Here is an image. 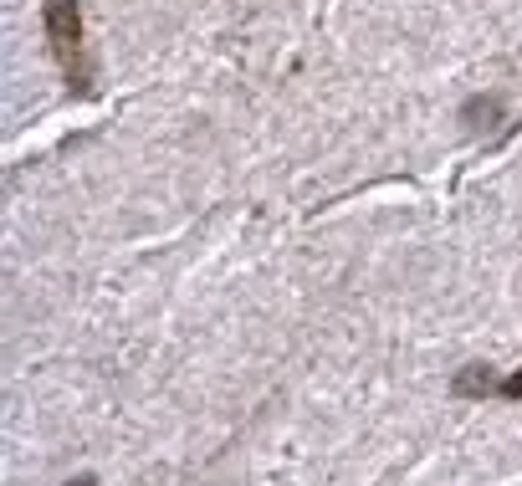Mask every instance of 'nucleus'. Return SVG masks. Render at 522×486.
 Returning a JSON list of instances; mask_svg holds the SVG:
<instances>
[{
  "label": "nucleus",
  "mask_w": 522,
  "mask_h": 486,
  "mask_svg": "<svg viewBox=\"0 0 522 486\" xmlns=\"http://www.w3.org/2000/svg\"><path fill=\"white\" fill-rule=\"evenodd\" d=\"M62 486H98V476H72V481H62Z\"/></svg>",
  "instance_id": "obj_5"
},
{
  "label": "nucleus",
  "mask_w": 522,
  "mask_h": 486,
  "mask_svg": "<svg viewBox=\"0 0 522 486\" xmlns=\"http://www.w3.org/2000/svg\"><path fill=\"white\" fill-rule=\"evenodd\" d=\"M41 16H47V41L67 72V82L77 93H87V57H82V16L77 0H41Z\"/></svg>",
  "instance_id": "obj_1"
},
{
  "label": "nucleus",
  "mask_w": 522,
  "mask_h": 486,
  "mask_svg": "<svg viewBox=\"0 0 522 486\" xmlns=\"http://www.w3.org/2000/svg\"><path fill=\"white\" fill-rule=\"evenodd\" d=\"M456 394H476V400H487V394H497L502 389V379L492 374V369H482V364H471V369H461L456 374V384H451Z\"/></svg>",
  "instance_id": "obj_2"
},
{
  "label": "nucleus",
  "mask_w": 522,
  "mask_h": 486,
  "mask_svg": "<svg viewBox=\"0 0 522 486\" xmlns=\"http://www.w3.org/2000/svg\"><path fill=\"white\" fill-rule=\"evenodd\" d=\"M461 118H466L471 128H482V118L497 123V118H502V103H497V98H471V103L461 108Z\"/></svg>",
  "instance_id": "obj_3"
},
{
  "label": "nucleus",
  "mask_w": 522,
  "mask_h": 486,
  "mask_svg": "<svg viewBox=\"0 0 522 486\" xmlns=\"http://www.w3.org/2000/svg\"><path fill=\"white\" fill-rule=\"evenodd\" d=\"M497 400H522V369L502 379V389H497Z\"/></svg>",
  "instance_id": "obj_4"
}]
</instances>
